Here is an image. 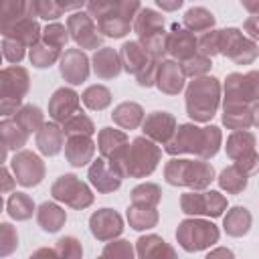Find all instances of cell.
Returning <instances> with one entry per match:
<instances>
[{"mask_svg":"<svg viewBox=\"0 0 259 259\" xmlns=\"http://www.w3.org/2000/svg\"><path fill=\"white\" fill-rule=\"evenodd\" d=\"M212 166L206 162L194 160H170L166 166V180L170 184L190 186V188H204L212 180Z\"/></svg>","mask_w":259,"mask_h":259,"instance_id":"obj_4","label":"cell"},{"mask_svg":"<svg viewBox=\"0 0 259 259\" xmlns=\"http://www.w3.org/2000/svg\"><path fill=\"white\" fill-rule=\"evenodd\" d=\"M219 184L227 190V192H241L245 186H247V172L241 168V166H231V168H225L221 172V178H219Z\"/></svg>","mask_w":259,"mask_h":259,"instance_id":"obj_26","label":"cell"},{"mask_svg":"<svg viewBox=\"0 0 259 259\" xmlns=\"http://www.w3.org/2000/svg\"><path fill=\"white\" fill-rule=\"evenodd\" d=\"M160 160V150L144 138H138L132 142V146H127L125 150V158H123V166H121V174H130L136 178H142L146 174H150L156 164Z\"/></svg>","mask_w":259,"mask_h":259,"instance_id":"obj_5","label":"cell"},{"mask_svg":"<svg viewBox=\"0 0 259 259\" xmlns=\"http://www.w3.org/2000/svg\"><path fill=\"white\" fill-rule=\"evenodd\" d=\"M245 30H247L253 38H259V14H257V16H251V18L245 22Z\"/></svg>","mask_w":259,"mask_h":259,"instance_id":"obj_38","label":"cell"},{"mask_svg":"<svg viewBox=\"0 0 259 259\" xmlns=\"http://www.w3.org/2000/svg\"><path fill=\"white\" fill-rule=\"evenodd\" d=\"M53 194H55V198L65 200L67 204H71L75 208H83V206L91 204V200H93V194L89 192V188L81 180H77V176H73V174L61 176L53 186Z\"/></svg>","mask_w":259,"mask_h":259,"instance_id":"obj_10","label":"cell"},{"mask_svg":"<svg viewBox=\"0 0 259 259\" xmlns=\"http://www.w3.org/2000/svg\"><path fill=\"white\" fill-rule=\"evenodd\" d=\"M184 24L194 30V32H200V30H208L212 24H214V16L204 10V8H190L186 14H184Z\"/></svg>","mask_w":259,"mask_h":259,"instance_id":"obj_30","label":"cell"},{"mask_svg":"<svg viewBox=\"0 0 259 259\" xmlns=\"http://www.w3.org/2000/svg\"><path fill=\"white\" fill-rule=\"evenodd\" d=\"M208 67H210V61L206 55L204 57H190V59H186L184 73L186 75H200V73L208 71Z\"/></svg>","mask_w":259,"mask_h":259,"instance_id":"obj_36","label":"cell"},{"mask_svg":"<svg viewBox=\"0 0 259 259\" xmlns=\"http://www.w3.org/2000/svg\"><path fill=\"white\" fill-rule=\"evenodd\" d=\"M117 253H127V255H132V249H130V245H127V241H117V247H107L105 251H103V255H117Z\"/></svg>","mask_w":259,"mask_h":259,"instance_id":"obj_37","label":"cell"},{"mask_svg":"<svg viewBox=\"0 0 259 259\" xmlns=\"http://www.w3.org/2000/svg\"><path fill=\"white\" fill-rule=\"evenodd\" d=\"M83 101H85V105H87L89 109H103V107L109 105L111 93H109V89L103 87V85H91V87L85 89Z\"/></svg>","mask_w":259,"mask_h":259,"instance_id":"obj_31","label":"cell"},{"mask_svg":"<svg viewBox=\"0 0 259 259\" xmlns=\"http://www.w3.org/2000/svg\"><path fill=\"white\" fill-rule=\"evenodd\" d=\"M63 132H65L67 136H91V134L95 132V127H93V123H91V119H89L87 115L75 113L73 117L67 119Z\"/></svg>","mask_w":259,"mask_h":259,"instance_id":"obj_32","label":"cell"},{"mask_svg":"<svg viewBox=\"0 0 259 259\" xmlns=\"http://www.w3.org/2000/svg\"><path fill=\"white\" fill-rule=\"evenodd\" d=\"M221 144V132L219 127H196V125H182L176 134V138L166 146L168 154H180V152H194L202 158H210L217 154Z\"/></svg>","mask_w":259,"mask_h":259,"instance_id":"obj_1","label":"cell"},{"mask_svg":"<svg viewBox=\"0 0 259 259\" xmlns=\"http://www.w3.org/2000/svg\"><path fill=\"white\" fill-rule=\"evenodd\" d=\"M45 40H47V45L53 47V49L65 47V45H67V30H65V26H61V24H51V26H47V30H45Z\"/></svg>","mask_w":259,"mask_h":259,"instance_id":"obj_34","label":"cell"},{"mask_svg":"<svg viewBox=\"0 0 259 259\" xmlns=\"http://www.w3.org/2000/svg\"><path fill=\"white\" fill-rule=\"evenodd\" d=\"M142 117H144L142 107H140L138 103H132V101L117 105L115 111H113V121L119 123V125L125 127V130H134V127L142 121Z\"/></svg>","mask_w":259,"mask_h":259,"instance_id":"obj_25","label":"cell"},{"mask_svg":"<svg viewBox=\"0 0 259 259\" xmlns=\"http://www.w3.org/2000/svg\"><path fill=\"white\" fill-rule=\"evenodd\" d=\"M89 225H91V233L101 241H107V239L119 235L123 229L121 217L117 212H113L111 208H101L95 214H91Z\"/></svg>","mask_w":259,"mask_h":259,"instance_id":"obj_13","label":"cell"},{"mask_svg":"<svg viewBox=\"0 0 259 259\" xmlns=\"http://www.w3.org/2000/svg\"><path fill=\"white\" fill-rule=\"evenodd\" d=\"M121 61L127 73H140L148 65V51L142 49L138 42H125L121 47Z\"/></svg>","mask_w":259,"mask_h":259,"instance_id":"obj_22","label":"cell"},{"mask_svg":"<svg viewBox=\"0 0 259 259\" xmlns=\"http://www.w3.org/2000/svg\"><path fill=\"white\" fill-rule=\"evenodd\" d=\"M225 91H227L225 103H241V105H247L249 101L259 99V73L257 71H251L247 75H239V73L229 75L227 85H225Z\"/></svg>","mask_w":259,"mask_h":259,"instance_id":"obj_9","label":"cell"},{"mask_svg":"<svg viewBox=\"0 0 259 259\" xmlns=\"http://www.w3.org/2000/svg\"><path fill=\"white\" fill-rule=\"evenodd\" d=\"M65 152L73 166H83L93 156V142L87 136H71Z\"/></svg>","mask_w":259,"mask_h":259,"instance_id":"obj_21","label":"cell"},{"mask_svg":"<svg viewBox=\"0 0 259 259\" xmlns=\"http://www.w3.org/2000/svg\"><path fill=\"white\" fill-rule=\"evenodd\" d=\"M227 154L247 174H251L259 168V156L255 154V138L249 132H235L227 140Z\"/></svg>","mask_w":259,"mask_h":259,"instance_id":"obj_7","label":"cell"},{"mask_svg":"<svg viewBox=\"0 0 259 259\" xmlns=\"http://www.w3.org/2000/svg\"><path fill=\"white\" fill-rule=\"evenodd\" d=\"M208 255H233L231 251H225V249H221V251H217V253H208Z\"/></svg>","mask_w":259,"mask_h":259,"instance_id":"obj_43","label":"cell"},{"mask_svg":"<svg viewBox=\"0 0 259 259\" xmlns=\"http://www.w3.org/2000/svg\"><path fill=\"white\" fill-rule=\"evenodd\" d=\"M174 127H176V121L170 113L166 111H154L146 117L144 121V134L156 142H168L170 136L174 134Z\"/></svg>","mask_w":259,"mask_h":259,"instance_id":"obj_16","label":"cell"},{"mask_svg":"<svg viewBox=\"0 0 259 259\" xmlns=\"http://www.w3.org/2000/svg\"><path fill=\"white\" fill-rule=\"evenodd\" d=\"M38 221H40V225H42V229H45V231L55 233V231H59V229H61V225L65 223V210H61V208H59V206H55V204L45 202V204L40 206Z\"/></svg>","mask_w":259,"mask_h":259,"instance_id":"obj_29","label":"cell"},{"mask_svg":"<svg viewBox=\"0 0 259 259\" xmlns=\"http://www.w3.org/2000/svg\"><path fill=\"white\" fill-rule=\"evenodd\" d=\"M61 144H63V134L57 125H45L38 134V148L40 152L49 154V156H55L59 150H61Z\"/></svg>","mask_w":259,"mask_h":259,"instance_id":"obj_27","label":"cell"},{"mask_svg":"<svg viewBox=\"0 0 259 259\" xmlns=\"http://www.w3.org/2000/svg\"><path fill=\"white\" fill-rule=\"evenodd\" d=\"M182 210L186 214H210V217H219L223 212V208L227 206V200L210 190V192H202V194H196V192H188L182 196Z\"/></svg>","mask_w":259,"mask_h":259,"instance_id":"obj_11","label":"cell"},{"mask_svg":"<svg viewBox=\"0 0 259 259\" xmlns=\"http://www.w3.org/2000/svg\"><path fill=\"white\" fill-rule=\"evenodd\" d=\"M136 32L144 38V36H150V34H158V32H164V20L158 12L154 10H142L140 16L136 18V24H134Z\"/></svg>","mask_w":259,"mask_h":259,"instance_id":"obj_23","label":"cell"},{"mask_svg":"<svg viewBox=\"0 0 259 259\" xmlns=\"http://www.w3.org/2000/svg\"><path fill=\"white\" fill-rule=\"evenodd\" d=\"M156 2H158V6H162L164 10H176V8L182 6L184 0H156Z\"/></svg>","mask_w":259,"mask_h":259,"instance_id":"obj_40","label":"cell"},{"mask_svg":"<svg viewBox=\"0 0 259 259\" xmlns=\"http://www.w3.org/2000/svg\"><path fill=\"white\" fill-rule=\"evenodd\" d=\"M168 51L178 59H190V57H194L196 40L188 30L174 26L172 34L168 36Z\"/></svg>","mask_w":259,"mask_h":259,"instance_id":"obj_19","label":"cell"},{"mask_svg":"<svg viewBox=\"0 0 259 259\" xmlns=\"http://www.w3.org/2000/svg\"><path fill=\"white\" fill-rule=\"evenodd\" d=\"M184 75H186L184 69H180L176 63H172V61L162 63V67L158 69V75H156L160 91H164L168 95H176L184 87Z\"/></svg>","mask_w":259,"mask_h":259,"instance_id":"obj_18","label":"cell"},{"mask_svg":"<svg viewBox=\"0 0 259 259\" xmlns=\"http://www.w3.org/2000/svg\"><path fill=\"white\" fill-rule=\"evenodd\" d=\"M77 107H79V95L73 89L55 91L51 99V115L57 121H67L69 117H73V113H77Z\"/></svg>","mask_w":259,"mask_h":259,"instance_id":"obj_17","label":"cell"},{"mask_svg":"<svg viewBox=\"0 0 259 259\" xmlns=\"http://www.w3.org/2000/svg\"><path fill=\"white\" fill-rule=\"evenodd\" d=\"M140 0H109L95 14L101 32L107 36H123L130 30V20L136 14Z\"/></svg>","mask_w":259,"mask_h":259,"instance_id":"obj_3","label":"cell"},{"mask_svg":"<svg viewBox=\"0 0 259 259\" xmlns=\"http://www.w3.org/2000/svg\"><path fill=\"white\" fill-rule=\"evenodd\" d=\"M176 237L186 251H198V249H204L206 245L217 243L219 231L212 223H206V221H184L180 223Z\"/></svg>","mask_w":259,"mask_h":259,"instance_id":"obj_6","label":"cell"},{"mask_svg":"<svg viewBox=\"0 0 259 259\" xmlns=\"http://www.w3.org/2000/svg\"><path fill=\"white\" fill-rule=\"evenodd\" d=\"M61 75H63L69 83H73V85L85 81L87 75H89L87 57H85L81 51H77V49L67 51L65 57L61 59Z\"/></svg>","mask_w":259,"mask_h":259,"instance_id":"obj_15","label":"cell"},{"mask_svg":"<svg viewBox=\"0 0 259 259\" xmlns=\"http://www.w3.org/2000/svg\"><path fill=\"white\" fill-rule=\"evenodd\" d=\"M93 69H95V73L101 79H113V77H117L119 71H121L117 53L113 49H109V47H103L93 57Z\"/></svg>","mask_w":259,"mask_h":259,"instance_id":"obj_20","label":"cell"},{"mask_svg":"<svg viewBox=\"0 0 259 259\" xmlns=\"http://www.w3.org/2000/svg\"><path fill=\"white\" fill-rule=\"evenodd\" d=\"M127 219H130V225L134 229H150L156 225L158 214L154 208H148L146 204H134L127 210Z\"/></svg>","mask_w":259,"mask_h":259,"instance_id":"obj_28","label":"cell"},{"mask_svg":"<svg viewBox=\"0 0 259 259\" xmlns=\"http://www.w3.org/2000/svg\"><path fill=\"white\" fill-rule=\"evenodd\" d=\"M253 123H255V125H259V105L253 109Z\"/></svg>","mask_w":259,"mask_h":259,"instance_id":"obj_42","label":"cell"},{"mask_svg":"<svg viewBox=\"0 0 259 259\" xmlns=\"http://www.w3.org/2000/svg\"><path fill=\"white\" fill-rule=\"evenodd\" d=\"M241 4L247 8V10H259V0H241Z\"/></svg>","mask_w":259,"mask_h":259,"instance_id":"obj_41","label":"cell"},{"mask_svg":"<svg viewBox=\"0 0 259 259\" xmlns=\"http://www.w3.org/2000/svg\"><path fill=\"white\" fill-rule=\"evenodd\" d=\"M55 2L61 6V10H73L85 4V0H55Z\"/></svg>","mask_w":259,"mask_h":259,"instance_id":"obj_39","label":"cell"},{"mask_svg":"<svg viewBox=\"0 0 259 259\" xmlns=\"http://www.w3.org/2000/svg\"><path fill=\"white\" fill-rule=\"evenodd\" d=\"M89 180L91 184L101 190V192H111V190H117L119 184H121V174L105 160H95L93 166L89 168Z\"/></svg>","mask_w":259,"mask_h":259,"instance_id":"obj_14","label":"cell"},{"mask_svg":"<svg viewBox=\"0 0 259 259\" xmlns=\"http://www.w3.org/2000/svg\"><path fill=\"white\" fill-rule=\"evenodd\" d=\"M59 57V49H53V47H36L32 53H30V59L36 67H49L51 63H55V59Z\"/></svg>","mask_w":259,"mask_h":259,"instance_id":"obj_35","label":"cell"},{"mask_svg":"<svg viewBox=\"0 0 259 259\" xmlns=\"http://www.w3.org/2000/svg\"><path fill=\"white\" fill-rule=\"evenodd\" d=\"M69 30L73 32V38L85 49H95L101 42V34L97 30V26L91 22L89 14L77 12V14L69 16Z\"/></svg>","mask_w":259,"mask_h":259,"instance_id":"obj_12","label":"cell"},{"mask_svg":"<svg viewBox=\"0 0 259 259\" xmlns=\"http://www.w3.org/2000/svg\"><path fill=\"white\" fill-rule=\"evenodd\" d=\"M219 49L235 63H251L257 57V45L247 40L237 28L219 30Z\"/></svg>","mask_w":259,"mask_h":259,"instance_id":"obj_8","label":"cell"},{"mask_svg":"<svg viewBox=\"0 0 259 259\" xmlns=\"http://www.w3.org/2000/svg\"><path fill=\"white\" fill-rule=\"evenodd\" d=\"M219 81L214 77L196 79L186 91V109L188 115L196 121H208L219 105Z\"/></svg>","mask_w":259,"mask_h":259,"instance_id":"obj_2","label":"cell"},{"mask_svg":"<svg viewBox=\"0 0 259 259\" xmlns=\"http://www.w3.org/2000/svg\"><path fill=\"white\" fill-rule=\"evenodd\" d=\"M132 200L134 204H146V206H152L160 200V188L156 184H142L138 188H134L132 192Z\"/></svg>","mask_w":259,"mask_h":259,"instance_id":"obj_33","label":"cell"},{"mask_svg":"<svg viewBox=\"0 0 259 259\" xmlns=\"http://www.w3.org/2000/svg\"><path fill=\"white\" fill-rule=\"evenodd\" d=\"M251 225V214L243 206H235L227 217H225V231L233 237H241L249 231Z\"/></svg>","mask_w":259,"mask_h":259,"instance_id":"obj_24","label":"cell"}]
</instances>
